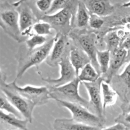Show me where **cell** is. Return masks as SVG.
I'll list each match as a JSON object with an SVG mask.
<instances>
[{
    "instance_id": "obj_7",
    "label": "cell",
    "mask_w": 130,
    "mask_h": 130,
    "mask_svg": "<svg viewBox=\"0 0 130 130\" xmlns=\"http://www.w3.org/2000/svg\"><path fill=\"white\" fill-rule=\"evenodd\" d=\"M60 106L67 108L72 115V119L75 121L89 126H95L103 128L105 119L100 118L93 113L88 108L78 103H71L60 99H55Z\"/></svg>"
},
{
    "instance_id": "obj_10",
    "label": "cell",
    "mask_w": 130,
    "mask_h": 130,
    "mask_svg": "<svg viewBox=\"0 0 130 130\" xmlns=\"http://www.w3.org/2000/svg\"><path fill=\"white\" fill-rule=\"evenodd\" d=\"M70 50L66 52L58 64V66L60 67V76L57 79H53L50 77L44 78L40 75L43 81L48 83L50 85L57 87L70 82L77 77L76 70L70 61Z\"/></svg>"
},
{
    "instance_id": "obj_15",
    "label": "cell",
    "mask_w": 130,
    "mask_h": 130,
    "mask_svg": "<svg viewBox=\"0 0 130 130\" xmlns=\"http://www.w3.org/2000/svg\"><path fill=\"white\" fill-rule=\"evenodd\" d=\"M127 53L128 50L121 47L114 52L110 53L111 57L108 71L105 75L102 76L104 81L110 83L113 77L118 74L121 67L126 63Z\"/></svg>"
},
{
    "instance_id": "obj_16",
    "label": "cell",
    "mask_w": 130,
    "mask_h": 130,
    "mask_svg": "<svg viewBox=\"0 0 130 130\" xmlns=\"http://www.w3.org/2000/svg\"><path fill=\"white\" fill-rule=\"evenodd\" d=\"M53 130H100L101 127L89 126L67 118L55 119L53 124Z\"/></svg>"
},
{
    "instance_id": "obj_21",
    "label": "cell",
    "mask_w": 130,
    "mask_h": 130,
    "mask_svg": "<svg viewBox=\"0 0 130 130\" xmlns=\"http://www.w3.org/2000/svg\"><path fill=\"white\" fill-rule=\"evenodd\" d=\"M77 77L81 83L93 82L100 79L101 75L91 64V62H90L81 69Z\"/></svg>"
},
{
    "instance_id": "obj_8",
    "label": "cell",
    "mask_w": 130,
    "mask_h": 130,
    "mask_svg": "<svg viewBox=\"0 0 130 130\" xmlns=\"http://www.w3.org/2000/svg\"><path fill=\"white\" fill-rule=\"evenodd\" d=\"M1 91L5 94L6 98L21 113L22 116L27 120L29 123H32L33 121V111L36 105L17 92L4 85H1Z\"/></svg>"
},
{
    "instance_id": "obj_22",
    "label": "cell",
    "mask_w": 130,
    "mask_h": 130,
    "mask_svg": "<svg viewBox=\"0 0 130 130\" xmlns=\"http://www.w3.org/2000/svg\"><path fill=\"white\" fill-rule=\"evenodd\" d=\"M110 57H111V54L109 50L105 49L97 50L96 59H97L99 68H100L101 76H103L107 72L109 64H110Z\"/></svg>"
},
{
    "instance_id": "obj_32",
    "label": "cell",
    "mask_w": 130,
    "mask_h": 130,
    "mask_svg": "<svg viewBox=\"0 0 130 130\" xmlns=\"http://www.w3.org/2000/svg\"><path fill=\"white\" fill-rule=\"evenodd\" d=\"M120 107L123 113H130V102L127 104L121 105Z\"/></svg>"
},
{
    "instance_id": "obj_34",
    "label": "cell",
    "mask_w": 130,
    "mask_h": 130,
    "mask_svg": "<svg viewBox=\"0 0 130 130\" xmlns=\"http://www.w3.org/2000/svg\"><path fill=\"white\" fill-rule=\"evenodd\" d=\"M129 62H130V48L128 50L126 59V63H128Z\"/></svg>"
},
{
    "instance_id": "obj_28",
    "label": "cell",
    "mask_w": 130,
    "mask_h": 130,
    "mask_svg": "<svg viewBox=\"0 0 130 130\" xmlns=\"http://www.w3.org/2000/svg\"><path fill=\"white\" fill-rule=\"evenodd\" d=\"M72 0H53L51 8L46 14H53L66 8L71 4Z\"/></svg>"
},
{
    "instance_id": "obj_5",
    "label": "cell",
    "mask_w": 130,
    "mask_h": 130,
    "mask_svg": "<svg viewBox=\"0 0 130 130\" xmlns=\"http://www.w3.org/2000/svg\"><path fill=\"white\" fill-rule=\"evenodd\" d=\"M0 17V25L7 35L19 43L25 42L26 39L21 34L19 12L16 8L8 2L1 3Z\"/></svg>"
},
{
    "instance_id": "obj_13",
    "label": "cell",
    "mask_w": 130,
    "mask_h": 130,
    "mask_svg": "<svg viewBox=\"0 0 130 130\" xmlns=\"http://www.w3.org/2000/svg\"><path fill=\"white\" fill-rule=\"evenodd\" d=\"M110 84L118 93L121 105L130 102V62L121 73L113 77Z\"/></svg>"
},
{
    "instance_id": "obj_24",
    "label": "cell",
    "mask_w": 130,
    "mask_h": 130,
    "mask_svg": "<svg viewBox=\"0 0 130 130\" xmlns=\"http://www.w3.org/2000/svg\"><path fill=\"white\" fill-rule=\"evenodd\" d=\"M48 40L46 36L34 34L25 41V45L29 50H33L43 46Z\"/></svg>"
},
{
    "instance_id": "obj_27",
    "label": "cell",
    "mask_w": 130,
    "mask_h": 130,
    "mask_svg": "<svg viewBox=\"0 0 130 130\" xmlns=\"http://www.w3.org/2000/svg\"><path fill=\"white\" fill-rule=\"evenodd\" d=\"M53 0H35L34 5L37 10L35 11L36 15L46 14L51 8ZM33 2V1H32Z\"/></svg>"
},
{
    "instance_id": "obj_19",
    "label": "cell",
    "mask_w": 130,
    "mask_h": 130,
    "mask_svg": "<svg viewBox=\"0 0 130 130\" xmlns=\"http://www.w3.org/2000/svg\"><path fill=\"white\" fill-rule=\"evenodd\" d=\"M90 13L82 0H80L76 10L74 21V29H86L89 25Z\"/></svg>"
},
{
    "instance_id": "obj_17",
    "label": "cell",
    "mask_w": 130,
    "mask_h": 130,
    "mask_svg": "<svg viewBox=\"0 0 130 130\" xmlns=\"http://www.w3.org/2000/svg\"><path fill=\"white\" fill-rule=\"evenodd\" d=\"M69 59L71 64L76 70L77 76H78L81 69L90 62V60L87 54L74 42L70 50Z\"/></svg>"
},
{
    "instance_id": "obj_26",
    "label": "cell",
    "mask_w": 130,
    "mask_h": 130,
    "mask_svg": "<svg viewBox=\"0 0 130 130\" xmlns=\"http://www.w3.org/2000/svg\"><path fill=\"white\" fill-rule=\"evenodd\" d=\"M105 22V20L104 19V17H102L99 15L90 14L88 26L90 27V29H92V31L95 32H100L104 27Z\"/></svg>"
},
{
    "instance_id": "obj_31",
    "label": "cell",
    "mask_w": 130,
    "mask_h": 130,
    "mask_svg": "<svg viewBox=\"0 0 130 130\" xmlns=\"http://www.w3.org/2000/svg\"><path fill=\"white\" fill-rule=\"evenodd\" d=\"M121 47L125 48L127 50H128L130 48V31L127 34L126 38L123 40V42H122V44Z\"/></svg>"
},
{
    "instance_id": "obj_11",
    "label": "cell",
    "mask_w": 130,
    "mask_h": 130,
    "mask_svg": "<svg viewBox=\"0 0 130 130\" xmlns=\"http://www.w3.org/2000/svg\"><path fill=\"white\" fill-rule=\"evenodd\" d=\"M55 40L49 56L46 60V63L51 67L58 66L62 57L66 52L71 49L73 42L67 35L57 33L55 35Z\"/></svg>"
},
{
    "instance_id": "obj_23",
    "label": "cell",
    "mask_w": 130,
    "mask_h": 130,
    "mask_svg": "<svg viewBox=\"0 0 130 130\" xmlns=\"http://www.w3.org/2000/svg\"><path fill=\"white\" fill-rule=\"evenodd\" d=\"M0 95H1V96H0V101H1L0 108H1V110L6 112V113H11V114L17 116V117L21 118V113L14 107L13 105L6 98V96L5 95V94L2 91H1Z\"/></svg>"
},
{
    "instance_id": "obj_20",
    "label": "cell",
    "mask_w": 130,
    "mask_h": 130,
    "mask_svg": "<svg viewBox=\"0 0 130 130\" xmlns=\"http://www.w3.org/2000/svg\"><path fill=\"white\" fill-rule=\"evenodd\" d=\"M102 96L103 107L105 112V110L109 106H112L116 103L118 98V94L114 88L111 86L110 83L103 81L101 84Z\"/></svg>"
},
{
    "instance_id": "obj_6",
    "label": "cell",
    "mask_w": 130,
    "mask_h": 130,
    "mask_svg": "<svg viewBox=\"0 0 130 130\" xmlns=\"http://www.w3.org/2000/svg\"><path fill=\"white\" fill-rule=\"evenodd\" d=\"M81 81L78 77H76L70 82L60 86L55 87L49 85L50 99H60L71 103H78L89 109V101L80 96L79 93V87Z\"/></svg>"
},
{
    "instance_id": "obj_18",
    "label": "cell",
    "mask_w": 130,
    "mask_h": 130,
    "mask_svg": "<svg viewBox=\"0 0 130 130\" xmlns=\"http://www.w3.org/2000/svg\"><path fill=\"white\" fill-rule=\"evenodd\" d=\"M0 118L1 124L10 126L18 130H28L27 124L29 122L25 119H22V118L2 110L0 111Z\"/></svg>"
},
{
    "instance_id": "obj_12",
    "label": "cell",
    "mask_w": 130,
    "mask_h": 130,
    "mask_svg": "<svg viewBox=\"0 0 130 130\" xmlns=\"http://www.w3.org/2000/svg\"><path fill=\"white\" fill-rule=\"evenodd\" d=\"M16 8L19 12V25L21 34L27 40L34 34L32 26L38 20L34 9L29 3H22Z\"/></svg>"
},
{
    "instance_id": "obj_14",
    "label": "cell",
    "mask_w": 130,
    "mask_h": 130,
    "mask_svg": "<svg viewBox=\"0 0 130 130\" xmlns=\"http://www.w3.org/2000/svg\"><path fill=\"white\" fill-rule=\"evenodd\" d=\"M91 14L107 17L114 14L118 5H112L110 0H82Z\"/></svg>"
},
{
    "instance_id": "obj_3",
    "label": "cell",
    "mask_w": 130,
    "mask_h": 130,
    "mask_svg": "<svg viewBox=\"0 0 130 130\" xmlns=\"http://www.w3.org/2000/svg\"><path fill=\"white\" fill-rule=\"evenodd\" d=\"M69 36L77 47L87 54L91 64L100 74V68L96 59L97 50H99L97 48L99 43L97 33L86 29H73L69 33Z\"/></svg>"
},
{
    "instance_id": "obj_9",
    "label": "cell",
    "mask_w": 130,
    "mask_h": 130,
    "mask_svg": "<svg viewBox=\"0 0 130 130\" xmlns=\"http://www.w3.org/2000/svg\"><path fill=\"white\" fill-rule=\"evenodd\" d=\"M102 77L93 82H83L89 95V110L100 118L105 119V111L103 107L102 96L101 84Z\"/></svg>"
},
{
    "instance_id": "obj_35",
    "label": "cell",
    "mask_w": 130,
    "mask_h": 130,
    "mask_svg": "<svg viewBox=\"0 0 130 130\" xmlns=\"http://www.w3.org/2000/svg\"><path fill=\"white\" fill-rule=\"evenodd\" d=\"M125 130H130V127H126Z\"/></svg>"
},
{
    "instance_id": "obj_1",
    "label": "cell",
    "mask_w": 130,
    "mask_h": 130,
    "mask_svg": "<svg viewBox=\"0 0 130 130\" xmlns=\"http://www.w3.org/2000/svg\"><path fill=\"white\" fill-rule=\"evenodd\" d=\"M55 40L54 36L43 46L33 50H29L25 45L20 46L15 55L18 62L15 80L21 79L29 68L39 66L46 61L50 54Z\"/></svg>"
},
{
    "instance_id": "obj_25",
    "label": "cell",
    "mask_w": 130,
    "mask_h": 130,
    "mask_svg": "<svg viewBox=\"0 0 130 130\" xmlns=\"http://www.w3.org/2000/svg\"><path fill=\"white\" fill-rule=\"evenodd\" d=\"M32 29L34 34L46 36L52 35V29H53V28L52 25L47 22L38 20L33 25Z\"/></svg>"
},
{
    "instance_id": "obj_4",
    "label": "cell",
    "mask_w": 130,
    "mask_h": 130,
    "mask_svg": "<svg viewBox=\"0 0 130 130\" xmlns=\"http://www.w3.org/2000/svg\"><path fill=\"white\" fill-rule=\"evenodd\" d=\"M6 75L1 71V85H4L13 90L28 100L32 102L36 106L44 105L50 99L48 87L36 86L29 84L24 86H19L17 84V80L15 79L11 82L6 83Z\"/></svg>"
},
{
    "instance_id": "obj_36",
    "label": "cell",
    "mask_w": 130,
    "mask_h": 130,
    "mask_svg": "<svg viewBox=\"0 0 130 130\" xmlns=\"http://www.w3.org/2000/svg\"><path fill=\"white\" fill-rule=\"evenodd\" d=\"M7 130H9V129H7Z\"/></svg>"
},
{
    "instance_id": "obj_30",
    "label": "cell",
    "mask_w": 130,
    "mask_h": 130,
    "mask_svg": "<svg viewBox=\"0 0 130 130\" xmlns=\"http://www.w3.org/2000/svg\"><path fill=\"white\" fill-rule=\"evenodd\" d=\"M126 127L124 125L119 123H116L112 126H110L107 127H103L100 130H125Z\"/></svg>"
},
{
    "instance_id": "obj_2",
    "label": "cell",
    "mask_w": 130,
    "mask_h": 130,
    "mask_svg": "<svg viewBox=\"0 0 130 130\" xmlns=\"http://www.w3.org/2000/svg\"><path fill=\"white\" fill-rule=\"evenodd\" d=\"M80 0H72L71 4L66 8L53 14H38V20L47 22L52 25L57 33L69 36L74 29V21Z\"/></svg>"
},
{
    "instance_id": "obj_29",
    "label": "cell",
    "mask_w": 130,
    "mask_h": 130,
    "mask_svg": "<svg viewBox=\"0 0 130 130\" xmlns=\"http://www.w3.org/2000/svg\"><path fill=\"white\" fill-rule=\"evenodd\" d=\"M116 123H119L124 125L126 127H130V113L119 114L114 120Z\"/></svg>"
},
{
    "instance_id": "obj_33",
    "label": "cell",
    "mask_w": 130,
    "mask_h": 130,
    "mask_svg": "<svg viewBox=\"0 0 130 130\" xmlns=\"http://www.w3.org/2000/svg\"><path fill=\"white\" fill-rule=\"evenodd\" d=\"M35 1V0H17V1H15V2L13 3L11 5L14 6L15 8H17V6H19V5L21 3L24 2H32V1Z\"/></svg>"
}]
</instances>
